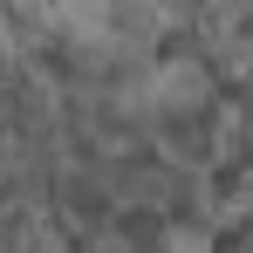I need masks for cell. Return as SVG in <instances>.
<instances>
[{"mask_svg": "<svg viewBox=\"0 0 253 253\" xmlns=\"http://www.w3.org/2000/svg\"><path fill=\"white\" fill-rule=\"evenodd\" d=\"M219 96L212 89H178L165 96L158 110H151V130H158V144H165L171 158H185V165H212L219 158Z\"/></svg>", "mask_w": 253, "mask_h": 253, "instance_id": "cell-1", "label": "cell"}, {"mask_svg": "<svg viewBox=\"0 0 253 253\" xmlns=\"http://www.w3.org/2000/svg\"><path fill=\"white\" fill-rule=\"evenodd\" d=\"M178 240V219H171L158 199H144V192H124V206L110 219V247H137V253H158Z\"/></svg>", "mask_w": 253, "mask_h": 253, "instance_id": "cell-2", "label": "cell"}]
</instances>
